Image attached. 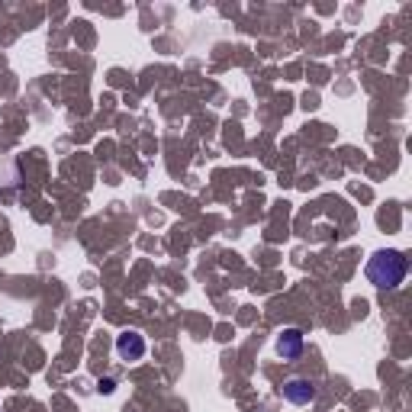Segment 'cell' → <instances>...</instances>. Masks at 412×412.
Returning <instances> with one entry per match:
<instances>
[{
    "label": "cell",
    "instance_id": "obj_1",
    "mask_svg": "<svg viewBox=\"0 0 412 412\" xmlns=\"http://www.w3.org/2000/svg\"><path fill=\"white\" fill-rule=\"evenodd\" d=\"M406 270H409V261H406L403 252H396V248H380L367 258V280L377 290H396V287L406 280Z\"/></svg>",
    "mask_w": 412,
    "mask_h": 412
},
{
    "label": "cell",
    "instance_id": "obj_2",
    "mask_svg": "<svg viewBox=\"0 0 412 412\" xmlns=\"http://www.w3.org/2000/svg\"><path fill=\"white\" fill-rule=\"evenodd\" d=\"M116 354L119 361L126 364H135L145 358V338L135 332V328H126V332H119L116 335Z\"/></svg>",
    "mask_w": 412,
    "mask_h": 412
},
{
    "label": "cell",
    "instance_id": "obj_3",
    "mask_svg": "<svg viewBox=\"0 0 412 412\" xmlns=\"http://www.w3.org/2000/svg\"><path fill=\"white\" fill-rule=\"evenodd\" d=\"M280 396H284L287 403H293V406H310L312 399H316V387L303 377H293V380H287L284 387H280Z\"/></svg>",
    "mask_w": 412,
    "mask_h": 412
},
{
    "label": "cell",
    "instance_id": "obj_4",
    "mask_svg": "<svg viewBox=\"0 0 412 412\" xmlns=\"http://www.w3.org/2000/svg\"><path fill=\"white\" fill-rule=\"evenodd\" d=\"M277 354L284 361L300 358V354H303V332H300V328H284L277 338Z\"/></svg>",
    "mask_w": 412,
    "mask_h": 412
},
{
    "label": "cell",
    "instance_id": "obj_5",
    "mask_svg": "<svg viewBox=\"0 0 412 412\" xmlns=\"http://www.w3.org/2000/svg\"><path fill=\"white\" fill-rule=\"evenodd\" d=\"M97 390H100L103 396H109V393H113V390H116V383H113V380L107 377V380H100V383H97Z\"/></svg>",
    "mask_w": 412,
    "mask_h": 412
}]
</instances>
